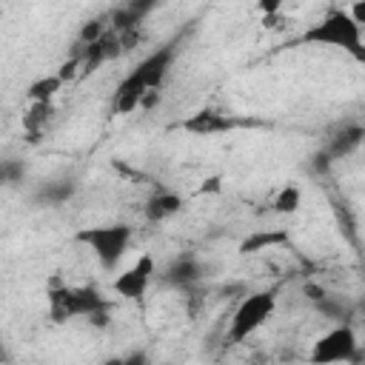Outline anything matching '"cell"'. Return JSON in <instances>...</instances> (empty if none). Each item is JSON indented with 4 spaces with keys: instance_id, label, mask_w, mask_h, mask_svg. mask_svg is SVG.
Returning a JSON list of instances; mask_svg holds the SVG:
<instances>
[{
    "instance_id": "6da1fadb",
    "label": "cell",
    "mask_w": 365,
    "mask_h": 365,
    "mask_svg": "<svg viewBox=\"0 0 365 365\" xmlns=\"http://www.w3.org/2000/svg\"><path fill=\"white\" fill-rule=\"evenodd\" d=\"M297 43H308V46H334L348 51L354 60H365V46H362V29L348 17L345 9H331L319 23H314L311 29H305Z\"/></svg>"
},
{
    "instance_id": "8992f818",
    "label": "cell",
    "mask_w": 365,
    "mask_h": 365,
    "mask_svg": "<svg viewBox=\"0 0 365 365\" xmlns=\"http://www.w3.org/2000/svg\"><path fill=\"white\" fill-rule=\"evenodd\" d=\"M151 277H154V257L143 254V257H137V262L131 268H125L123 274L114 277L111 288L123 299H140V297H145V291L151 285Z\"/></svg>"
},
{
    "instance_id": "7c38bea8",
    "label": "cell",
    "mask_w": 365,
    "mask_h": 365,
    "mask_svg": "<svg viewBox=\"0 0 365 365\" xmlns=\"http://www.w3.org/2000/svg\"><path fill=\"white\" fill-rule=\"evenodd\" d=\"M359 143H362V125H342V131H339V134L334 137V143H331V157L351 154Z\"/></svg>"
},
{
    "instance_id": "3957f363",
    "label": "cell",
    "mask_w": 365,
    "mask_h": 365,
    "mask_svg": "<svg viewBox=\"0 0 365 365\" xmlns=\"http://www.w3.org/2000/svg\"><path fill=\"white\" fill-rule=\"evenodd\" d=\"M274 308H277V297H274V291H257V294H248L240 305H237V311L231 314V325H228V345H240V342H245L251 334H257L265 322H268V317L274 314Z\"/></svg>"
},
{
    "instance_id": "9c48e42d",
    "label": "cell",
    "mask_w": 365,
    "mask_h": 365,
    "mask_svg": "<svg viewBox=\"0 0 365 365\" xmlns=\"http://www.w3.org/2000/svg\"><path fill=\"white\" fill-rule=\"evenodd\" d=\"M180 208H182V200H180L177 194L160 191V194H154V197L145 202V217H148L151 222H163V220L174 217Z\"/></svg>"
},
{
    "instance_id": "d6986e66",
    "label": "cell",
    "mask_w": 365,
    "mask_h": 365,
    "mask_svg": "<svg viewBox=\"0 0 365 365\" xmlns=\"http://www.w3.org/2000/svg\"><path fill=\"white\" fill-rule=\"evenodd\" d=\"M103 365H125V362H123V359H106Z\"/></svg>"
},
{
    "instance_id": "7a4b0ae2",
    "label": "cell",
    "mask_w": 365,
    "mask_h": 365,
    "mask_svg": "<svg viewBox=\"0 0 365 365\" xmlns=\"http://www.w3.org/2000/svg\"><path fill=\"white\" fill-rule=\"evenodd\" d=\"M106 311H108V299H103L91 285H51L48 288V317L54 322L88 317L103 325Z\"/></svg>"
},
{
    "instance_id": "2e32d148",
    "label": "cell",
    "mask_w": 365,
    "mask_h": 365,
    "mask_svg": "<svg viewBox=\"0 0 365 365\" xmlns=\"http://www.w3.org/2000/svg\"><path fill=\"white\" fill-rule=\"evenodd\" d=\"M106 31H108V29H106V23H103V20H91V23H86V26H83L80 40H83V46H91V43H97Z\"/></svg>"
},
{
    "instance_id": "ac0fdd59",
    "label": "cell",
    "mask_w": 365,
    "mask_h": 365,
    "mask_svg": "<svg viewBox=\"0 0 365 365\" xmlns=\"http://www.w3.org/2000/svg\"><path fill=\"white\" fill-rule=\"evenodd\" d=\"M200 191L205 194V191H220V177H208L202 185H200Z\"/></svg>"
},
{
    "instance_id": "8fae6325",
    "label": "cell",
    "mask_w": 365,
    "mask_h": 365,
    "mask_svg": "<svg viewBox=\"0 0 365 365\" xmlns=\"http://www.w3.org/2000/svg\"><path fill=\"white\" fill-rule=\"evenodd\" d=\"M51 103H31V108L23 117V128L31 134V140H37V134L46 128V123L51 120Z\"/></svg>"
},
{
    "instance_id": "ba28073f",
    "label": "cell",
    "mask_w": 365,
    "mask_h": 365,
    "mask_svg": "<svg viewBox=\"0 0 365 365\" xmlns=\"http://www.w3.org/2000/svg\"><path fill=\"white\" fill-rule=\"evenodd\" d=\"M237 125H240V123H237L234 117L220 114V111H214V108H200V111H194L191 117L182 120V131L197 134V137L225 134V131H231V128H237Z\"/></svg>"
},
{
    "instance_id": "5b68a950",
    "label": "cell",
    "mask_w": 365,
    "mask_h": 365,
    "mask_svg": "<svg viewBox=\"0 0 365 365\" xmlns=\"http://www.w3.org/2000/svg\"><path fill=\"white\" fill-rule=\"evenodd\" d=\"M359 354V342L351 325H336L328 334H322L311 345V365H336V362H351Z\"/></svg>"
},
{
    "instance_id": "277c9868",
    "label": "cell",
    "mask_w": 365,
    "mask_h": 365,
    "mask_svg": "<svg viewBox=\"0 0 365 365\" xmlns=\"http://www.w3.org/2000/svg\"><path fill=\"white\" fill-rule=\"evenodd\" d=\"M74 240L83 242V245H88L91 254L100 259L103 268H114L123 259V254H125V248L131 242V228L123 225V222H114V225H91V228H80L74 234Z\"/></svg>"
},
{
    "instance_id": "4fadbf2b",
    "label": "cell",
    "mask_w": 365,
    "mask_h": 365,
    "mask_svg": "<svg viewBox=\"0 0 365 365\" xmlns=\"http://www.w3.org/2000/svg\"><path fill=\"white\" fill-rule=\"evenodd\" d=\"M299 202H302V191H299V185H294V182L282 185V188L274 194V211H277V214H294V211L299 208Z\"/></svg>"
},
{
    "instance_id": "5bb4252c",
    "label": "cell",
    "mask_w": 365,
    "mask_h": 365,
    "mask_svg": "<svg viewBox=\"0 0 365 365\" xmlns=\"http://www.w3.org/2000/svg\"><path fill=\"white\" fill-rule=\"evenodd\" d=\"M279 242H285V231H259V234H251L240 245V251L242 254H257V251H262L268 245H279Z\"/></svg>"
},
{
    "instance_id": "52a82bcc",
    "label": "cell",
    "mask_w": 365,
    "mask_h": 365,
    "mask_svg": "<svg viewBox=\"0 0 365 365\" xmlns=\"http://www.w3.org/2000/svg\"><path fill=\"white\" fill-rule=\"evenodd\" d=\"M174 54H177V48L174 46H163V48H157L154 54H148L134 71H131V77L151 94V91H157L160 86H163V80H165V74H168V68H171V60H174Z\"/></svg>"
},
{
    "instance_id": "30bf717a",
    "label": "cell",
    "mask_w": 365,
    "mask_h": 365,
    "mask_svg": "<svg viewBox=\"0 0 365 365\" xmlns=\"http://www.w3.org/2000/svg\"><path fill=\"white\" fill-rule=\"evenodd\" d=\"M60 88H63V80H60L57 74H48V77L34 80V83L29 86L26 97H29L31 103H51V100L57 97V91H60Z\"/></svg>"
},
{
    "instance_id": "9a60e30c",
    "label": "cell",
    "mask_w": 365,
    "mask_h": 365,
    "mask_svg": "<svg viewBox=\"0 0 365 365\" xmlns=\"http://www.w3.org/2000/svg\"><path fill=\"white\" fill-rule=\"evenodd\" d=\"M23 177V163L17 160H0V185H11Z\"/></svg>"
},
{
    "instance_id": "e0dca14e",
    "label": "cell",
    "mask_w": 365,
    "mask_h": 365,
    "mask_svg": "<svg viewBox=\"0 0 365 365\" xmlns=\"http://www.w3.org/2000/svg\"><path fill=\"white\" fill-rule=\"evenodd\" d=\"M191 277H197V268H194L191 259H180V262L171 268V279H177V282H185V279H191Z\"/></svg>"
}]
</instances>
